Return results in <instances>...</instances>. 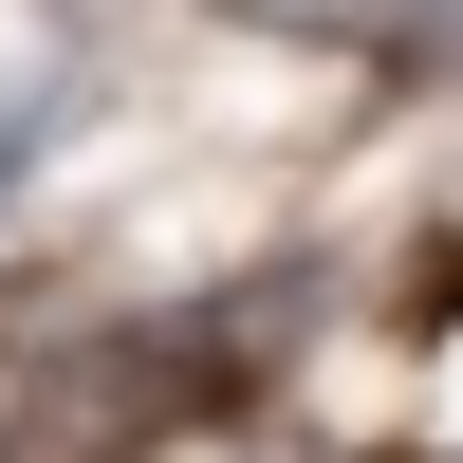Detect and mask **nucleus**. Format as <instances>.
Here are the masks:
<instances>
[{
    "instance_id": "f257e3e1",
    "label": "nucleus",
    "mask_w": 463,
    "mask_h": 463,
    "mask_svg": "<svg viewBox=\"0 0 463 463\" xmlns=\"http://www.w3.org/2000/svg\"><path fill=\"white\" fill-rule=\"evenodd\" d=\"M37 130H56V93H0V167H19V148H37Z\"/></svg>"
}]
</instances>
